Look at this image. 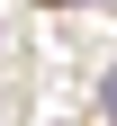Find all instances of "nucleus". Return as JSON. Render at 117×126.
I'll return each mask as SVG.
<instances>
[{
    "mask_svg": "<svg viewBox=\"0 0 117 126\" xmlns=\"http://www.w3.org/2000/svg\"><path fill=\"white\" fill-rule=\"evenodd\" d=\"M99 108H108V117H117V72H108V90H99Z\"/></svg>",
    "mask_w": 117,
    "mask_h": 126,
    "instance_id": "f257e3e1",
    "label": "nucleus"
}]
</instances>
